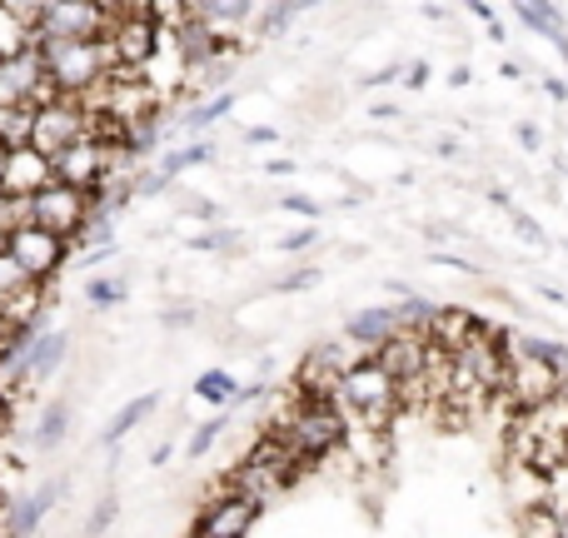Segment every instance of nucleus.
Here are the masks:
<instances>
[{"label":"nucleus","mask_w":568,"mask_h":538,"mask_svg":"<svg viewBox=\"0 0 568 538\" xmlns=\"http://www.w3.org/2000/svg\"><path fill=\"white\" fill-rule=\"evenodd\" d=\"M85 130H90L85 105H80L75 95H60L55 105H45L36 115V140H30V145H36L45 160H60L75 140H85Z\"/></svg>","instance_id":"5"},{"label":"nucleus","mask_w":568,"mask_h":538,"mask_svg":"<svg viewBox=\"0 0 568 538\" xmlns=\"http://www.w3.org/2000/svg\"><path fill=\"white\" fill-rule=\"evenodd\" d=\"M314 280H320V270H294V274H284V280L275 284V290L290 294V290H304V284H314Z\"/></svg>","instance_id":"33"},{"label":"nucleus","mask_w":568,"mask_h":538,"mask_svg":"<svg viewBox=\"0 0 568 538\" xmlns=\"http://www.w3.org/2000/svg\"><path fill=\"white\" fill-rule=\"evenodd\" d=\"M245 459H255L260 469H270V474H275V479L284 484V489H290V484L300 479L304 469H310V464H304L300 454L290 449V444H284V439H275V434H260V439H255V449H250Z\"/></svg>","instance_id":"15"},{"label":"nucleus","mask_w":568,"mask_h":538,"mask_svg":"<svg viewBox=\"0 0 568 538\" xmlns=\"http://www.w3.org/2000/svg\"><path fill=\"white\" fill-rule=\"evenodd\" d=\"M36 105H6L0 110V145L6 150H26L36 140Z\"/></svg>","instance_id":"17"},{"label":"nucleus","mask_w":568,"mask_h":538,"mask_svg":"<svg viewBox=\"0 0 568 538\" xmlns=\"http://www.w3.org/2000/svg\"><path fill=\"white\" fill-rule=\"evenodd\" d=\"M40 35L45 40H105L110 35L105 6H95V0H45Z\"/></svg>","instance_id":"6"},{"label":"nucleus","mask_w":568,"mask_h":538,"mask_svg":"<svg viewBox=\"0 0 568 538\" xmlns=\"http://www.w3.org/2000/svg\"><path fill=\"white\" fill-rule=\"evenodd\" d=\"M314 240H320V230H314V225H300L294 235L280 240V250H304V245H314Z\"/></svg>","instance_id":"32"},{"label":"nucleus","mask_w":568,"mask_h":538,"mask_svg":"<svg viewBox=\"0 0 568 538\" xmlns=\"http://www.w3.org/2000/svg\"><path fill=\"white\" fill-rule=\"evenodd\" d=\"M334 409L349 419V429H354V424H364V429H384V434H389V419L404 409V404H399V384L389 379V369H384L379 359H364L359 369L344 374Z\"/></svg>","instance_id":"3"},{"label":"nucleus","mask_w":568,"mask_h":538,"mask_svg":"<svg viewBox=\"0 0 568 538\" xmlns=\"http://www.w3.org/2000/svg\"><path fill=\"white\" fill-rule=\"evenodd\" d=\"M399 329H404V324H399V304H374V309L349 314V324H344V339H354V344H364L369 354H379Z\"/></svg>","instance_id":"12"},{"label":"nucleus","mask_w":568,"mask_h":538,"mask_svg":"<svg viewBox=\"0 0 568 538\" xmlns=\"http://www.w3.org/2000/svg\"><path fill=\"white\" fill-rule=\"evenodd\" d=\"M294 16H300V6H265L260 10V35H284Z\"/></svg>","instance_id":"30"},{"label":"nucleus","mask_w":568,"mask_h":538,"mask_svg":"<svg viewBox=\"0 0 568 538\" xmlns=\"http://www.w3.org/2000/svg\"><path fill=\"white\" fill-rule=\"evenodd\" d=\"M30 284H36V280H30V274H26V270H20V265H16V260H10V255H6V250H0V309H6V304H10V300H20V294H26V290H30Z\"/></svg>","instance_id":"23"},{"label":"nucleus","mask_w":568,"mask_h":538,"mask_svg":"<svg viewBox=\"0 0 568 538\" xmlns=\"http://www.w3.org/2000/svg\"><path fill=\"white\" fill-rule=\"evenodd\" d=\"M519 538H564V519H554L549 509L519 514Z\"/></svg>","instance_id":"26"},{"label":"nucleus","mask_w":568,"mask_h":538,"mask_svg":"<svg viewBox=\"0 0 568 538\" xmlns=\"http://www.w3.org/2000/svg\"><path fill=\"white\" fill-rule=\"evenodd\" d=\"M155 404H160V394L150 389V394H140V399H130L125 409H115V419L105 424V444H120L130 429H140V424H145L150 414H155Z\"/></svg>","instance_id":"19"},{"label":"nucleus","mask_w":568,"mask_h":538,"mask_svg":"<svg viewBox=\"0 0 568 538\" xmlns=\"http://www.w3.org/2000/svg\"><path fill=\"white\" fill-rule=\"evenodd\" d=\"M265 434L284 439L304 464H320V459H329L334 449L349 444V419H344L334 404H304L290 394L275 419H265Z\"/></svg>","instance_id":"1"},{"label":"nucleus","mask_w":568,"mask_h":538,"mask_svg":"<svg viewBox=\"0 0 568 538\" xmlns=\"http://www.w3.org/2000/svg\"><path fill=\"white\" fill-rule=\"evenodd\" d=\"M125 294H130V284H125V280H105V274L85 284V300L95 304V309H110V304H125Z\"/></svg>","instance_id":"27"},{"label":"nucleus","mask_w":568,"mask_h":538,"mask_svg":"<svg viewBox=\"0 0 568 538\" xmlns=\"http://www.w3.org/2000/svg\"><path fill=\"white\" fill-rule=\"evenodd\" d=\"M429 334H414V329H399L389 344H384L374 359L389 369V379L394 384H414V379H424V369H429Z\"/></svg>","instance_id":"8"},{"label":"nucleus","mask_w":568,"mask_h":538,"mask_svg":"<svg viewBox=\"0 0 568 538\" xmlns=\"http://www.w3.org/2000/svg\"><path fill=\"white\" fill-rule=\"evenodd\" d=\"M60 494H65V479H45L36 494H30V499H20L16 509H10V538H30V534H36L40 524H45V514L55 509Z\"/></svg>","instance_id":"14"},{"label":"nucleus","mask_w":568,"mask_h":538,"mask_svg":"<svg viewBox=\"0 0 568 538\" xmlns=\"http://www.w3.org/2000/svg\"><path fill=\"white\" fill-rule=\"evenodd\" d=\"M484 329H489V324H484L474 309H459V304H439V314H434V329H429V344L459 359V354L469 349V344L479 339Z\"/></svg>","instance_id":"11"},{"label":"nucleus","mask_w":568,"mask_h":538,"mask_svg":"<svg viewBox=\"0 0 568 538\" xmlns=\"http://www.w3.org/2000/svg\"><path fill=\"white\" fill-rule=\"evenodd\" d=\"M65 349H70V334L65 329L36 334V344H30V354H26V369H20V389H26V384L50 379V374L60 369V359H65Z\"/></svg>","instance_id":"13"},{"label":"nucleus","mask_w":568,"mask_h":538,"mask_svg":"<svg viewBox=\"0 0 568 538\" xmlns=\"http://www.w3.org/2000/svg\"><path fill=\"white\" fill-rule=\"evenodd\" d=\"M225 429H230V419H225V414H215V419H205V424H200V429L190 434V444H185V449H190V459H205V454L215 449L220 439H225Z\"/></svg>","instance_id":"25"},{"label":"nucleus","mask_w":568,"mask_h":538,"mask_svg":"<svg viewBox=\"0 0 568 538\" xmlns=\"http://www.w3.org/2000/svg\"><path fill=\"white\" fill-rule=\"evenodd\" d=\"M260 514H265V504L225 494V499L205 504V514H200V524L190 538H250V529L260 524Z\"/></svg>","instance_id":"7"},{"label":"nucleus","mask_w":568,"mask_h":538,"mask_svg":"<svg viewBox=\"0 0 568 538\" xmlns=\"http://www.w3.org/2000/svg\"><path fill=\"white\" fill-rule=\"evenodd\" d=\"M284 210H290V215H304V220H320V205H314V200H304V195H284L280 200Z\"/></svg>","instance_id":"31"},{"label":"nucleus","mask_w":568,"mask_h":538,"mask_svg":"<svg viewBox=\"0 0 568 538\" xmlns=\"http://www.w3.org/2000/svg\"><path fill=\"white\" fill-rule=\"evenodd\" d=\"M519 20L529 30H539V35L559 40V50L568 55V40H564V30H559V10H549V6H519Z\"/></svg>","instance_id":"22"},{"label":"nucleus","mask_w":568,"mask_h":538,"mask_svg":"<svg viewBox=\"0 0 568 538\" xmlns=\"http://www.w3.org/2000/svg\"><path fill=\"white\" fill-rule=\"evenodd\" d=\"M230 494H240V499H255V504H270V499H280V494H284V484L270 469H260L255 459H240L235 474H230Z\"/></svg>","instance_id":"16"},{"label":"nucleus","mask_w":568,"mask_h":538,"mask_svg":"<svg viewBox=\"0 0 568 538\" xmlns=\"http://www.w3.org/2000/svg\"><path fill=\"white\" fill-rule=\"evenodd\" d=\"M210 155H215V145H210V140H195V145H185V150H175V155H165V160H160V175H165V180H175L180 170L200 165V160H210Z\"/></svg>","instance_id":"24"},{"label":"nucleus","mask_w":568,"mask_h":538,"mask_svg":"<svg viewBox=\"0 0 568 538\" xmlns=\"http://www.w3.org/2000/svg\"><path fill=\"white\" fill-rule=\"evenodd\" d=\"M240 384L230 379V369H205L195 379V399H205V404H215V409H230V404H240Z\"/></svg>","instance_id":"20"},{"label":"nucleus","mask_w":568,"mask_h":538,"mask_svg":"<svg viewBox=\"0 0 568 538\" xmlns=\"http://www.w3.org/2000/svg\"><path fill=\"white\" fill-rule=\"evenodd\" d=\"M115 514H120L115 494H105V499H100L95 509H90V519H85V538H100V534H105L110 524H115Z\"/></svg>","instance_id":"28"},{"label":"nucleus","mask_w":568,"mask_h":538,"mask_svg":"<svg viewBox=\"0 0 568 538\" xmlns=\"http://www.w3.org/2000/svg\"><path fill=\"white\" fill-rule=\"evenodd\" d=\"M175 40H180V55H185L190 75H200V70L220 65V60H230V50L220 45V35L205 26V20L195 16V6H185V20L175 26Z\"/></svg>","instance_id":"10"},{"label":"nucleus","mask_w":568,"mask_h":538,"mask_svg":"<svg viewBox=\"0 0 568 538\" xmlns=\"http://www.w3.org/2000/svg\"><path fill=\"white\" fill-rule=\"evenodd\" d=\"M36 45H40V55H45V70L60 85V95L80 100L95 85H105V80L120 70L110 40H45V35H36Z\"/></svg>","instance_id":"2"},{"label":"nucleus","mask_w":568,"mask_h":538,"mask_svg":"<svg viewBox=\"0 0 568 538\" xmlns=\"http://www.w3.org/2000/svg\"><path fill=\"white\" fill-rule=\"evenodd\" d=\"M235 110V90H220V95H210L205 105H195V110H185V130H205V125H215L220 115H230Z\"/></svg>","instance_id":"21"},{"label":"nucleus","mask_w":568,"mask_h":538,"mask_svg":"<svg viewBox=\"0 0 568 538\" xmlns=\"http://www.w3.org/2000/svg\"><path fill=\"white\" fill-rule=\"evenodd\" d=\"M65 434H70V404L55 399V404H45V414H40V429L30 434V449L50 454V449H60V439H65Z\"/></svg>","instance_id":"18"},{"label":"nucleus","mask_w":568,"mask_h":538,"mask_svg":"<svg viewBox=\"0 0 568 538\" xmlns=\"http://www.w3.org/2000/svg\"><path fill=\"white\" fill-rule=\"evenodd\" d=\"M50 185H60V180H55V160H45L36 145L10 150V160H6V195L36 200L40 190H50Z\"/></svg>","instance_id":"9"},{"label":"nucleus","mask_w":568,"mask_h":538,"mask_svg":"<svg viewBox=\"0 0 568 538\" xmlns=\"http://www.w3.org/2000/svg\"><path fill=\"white\" fill-rule=\"evenodd\" d=\"M70 250L75 245H70L65 235H50V230H40V225H30V230H20V235L6 240V255L16 260L36 284H55V274L65 270Z\"/></svg>","instance_id":"4"},{"label":"nucleus","mask_w":568,"mask_h":538,"mask_svg":"<svg viewBox=\"0 0 568 538\" xmlns=\"http://www.w3.org/2000/svg\"><path fill=\"white\" fill-rule=\"evenodd\" d=\"M245 140H250V145H280V135H275L270 125H250V130H245Z\"/></svg>","instance_id":"34"},{"label":"nucleus","mask_w":568,"mask_h":538,"mask_svg":"<svg viewBox=\"0 0 568 538\" xmlns=\"http://www.w3.org/2000/svg\"><path fill=\"white\" fill-rule=\"evenodd\" d=\"M424 80H429V65H414V70H409V75H404V85H409V90H419V85H424Z\"/></svg>","instance_id":"36"},{"label":"nucleus","mask_w":568,"mask_h":538,"mask_svg":"<svg viewBox=\"0 0 568 538\" xmlns=\"http://www.w3.org/2000/svg\"><path fill=\"white\" fill-rule=\"evenodd\" d=\"M544 509H549L554 519H568V464L549 474V504H544Z\"/></svg>","instance_id":"29"},{"label":"nucleus","mask_w":568,"mask_h":538,"mask_svg":"<svg viewBox=\"0 0 568 538\" xmlns=\"http://www.w3.org/2000/svg\"><path fill=\"white\" fill-rule=\"evenodd\" d=\"M190 215H195V220H220V205H210V200H190Z\"/></svg>","instance_id":"35"}]
</instances>
